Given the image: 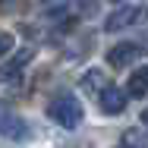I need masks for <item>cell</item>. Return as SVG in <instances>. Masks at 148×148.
I'll list each match as a JSON object with an SVG mask.
<instances>
[{"label": "cell", "mask_w": 148, "mask_h": 148, "mask_svg": "<svg viewBox=\"0 0 148 148\" xmlns=\"http://www.w3.org/2000/svg\"><path fill=\"white\" fill-rule=\"evenodd\" d=\"M47 117L54 120L63 129H79L82 120H85V110H82V101L73 95V91H60L57 98L47 104Z\"/></svg>", "instance_id": "cell-1"}, {"label": "cell", "mask_w": 148, "mask_h": 148, "mask_svg": "<svg viewBox=\"0 0 148 148\" xmlns=\"http://www.w3.org/2000/svg\"><path fill=\"white\" fill-rule=\"evenodd\" d=\"M0 136H3V139H10V142H25V139L32 136L25 117H22V114H16L3 98H0Z\"/></svg>", "instance_id": "cell-2"}, {"label": "cell", "mask_w": 148, "mask_h": 148, "mask_svg": "<svg viewBox=\"0 0 148 148\" xmlns=\"http://www.w3.org/2000/svg\"><path fill=\"white\" fill-rule=\"evenodd\" d=\"M142 16H145V10H142V6L123 3V6H117V10L104 19V29H107V32H123V29H129V25H136Z\"/></svg>", "instance_id": "cell-3"}, {"label": "cell", "mask_w": 148, "mask_h": 148, "mask_svg": "<svg viewBox=\"0 0 148 148\" xmlns=\"http://www.w3.org/2000/svg\"><path fill=\"white\" fill-rule=\"evenodd\" d=\"M126 91L120 88V85H104V88L98 91V107H101V114H107V117H117V114H123L126 110Z\"/></svg>", "instance_id": "cell-4"}, {"label": "cell", "mask_w": 148, "mask_h": 148, "mask_svg": "<svg viewBox=\"0 0 148 148\" xmlns=\"http://www.w3.org/2000/svg\"><path fill=\"white\" fill-rule=\"evenodd\" d=\"M139 44L136 41H120V44H114L110 51H107V63L114 66V69H126V66H132L136 60H139Z\"/></svg>", "instance_id": "cell-5"}, {"label": "cell", "mask_w": 148, "mask_h": 148, "mask_svg": "<svg viewBox=\"0 0 148 148\" xmlns=\"http://www.w3.org/2000/svg\"><path fill=\"white\" fill-rule=\"evenodd\" d=\"M126 95H132V98H148V66L132 69V76L126 79Z\"/></svg>", "instance_id": "cell-6"}, {"label": "cell", "mask_w": 148, "mask_h": 148, "mask_svg": "<svg viewBox=\"0 0 148 148\" xmlns=\"http://www.w3.org/2000/svg\"><path fill=\"white\" fill-rule=\"evenodd\" d=\"M32 60H35V51H22V54H16L10 63H3V66H0V79H13L16 73H22V69L29 66Z\"/></svg>", "instance_id": "cell-7"}, {"label": "cell", "mask_w": 148, "mask_h": 148, "mask_svg": "<svg viewBox=\"0 0 148 148\" xmlns=\"http://www.w3.org/2000/svg\"><path fill=\"white\" fill-rule=\"evenodd\" d=\"M82 85L91 88V91H101L104 85H107V76H104L101 69H88V73H85V79H82Z\"/></svg>", "instance_id": "cell-8"}, {"label": "cell", "mask_w": 148, "mask_h": 148, "mask_svg": "<svg viewBox=\"0 0 148 148\" xmlns=\"http://www.w3.org/2000/svg\"><path fill=\"white\" fill-rule=\"evenodd\" d=\"M13 51H16V38H13L10 32H3V29H0V60H6Z\"/></svg>", "instance_id": "cell-9"}, {"label": "cell", "mask_w": 148, "mask_h": 148, "mask_svg": "<svg viewBox=\"0 0 148 148\" xmlns=\"http://www.w3.org/2000/svg\"><path fill=\"white\" fill-rule=\"evenodd\" d=\"M139 120H142V123H145V126H148V107H145V110H142V117H139Z\"/></svg>", "instance_id": "cell-10"}, {"label": "cell", "mask_w": 148, "mask_h": 148, "mask_svg": "<svg viewBox=\"0 0 148 148\" xmlns=\"http://www.w3.org/2000/svg\"><path fill=\"white\" fill-rule=\"evenodd\" d=\"M114 3H123V0H114Z\"/></svg>", "instance_id": "cell-11"}, {"label": "cell", "mask_w": 148, "mask_h": 148, "mask_svg": "<svg viewBox=\"0 0 148 148\" xmlns=\"http://www.w3.org/2000/svg\"><path fill=\"white\" fill-rule=\"evenodd\" d=\"M120 148H129V145H120Z\"/></svg>", "instance_id": "cell-12"}]
</instances>
